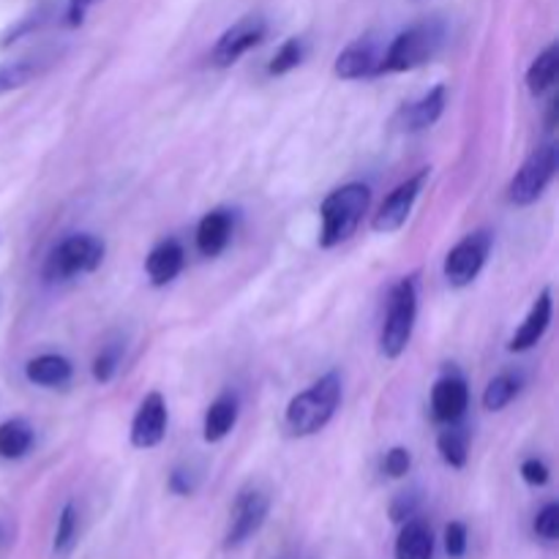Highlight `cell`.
<instances>
[{"mask_svg":"<svg viewBox=\"0 0 559 559\" xmlns=\"http://www.w3.org/2000/svg\"><path fill=\"white\" fill-rule=\"evenodd\" d=\"M342 404V377L336 371L322 374L314 385L300 391L284 413V426L293 437H314L325 429Z\"/></svg>","mask_w":559,"mask_h":559,"instance_id":"6da1fadb","label":"cell"},{"mask_svg":"<svg viewBox=\"0 0 559 559\" xmlns=\"http://www.w3.org/2000/svg\"><path fill=\"white\" fill-rule=\"evenodd\" d=\"M371 205V189L366 183H344L333 189L320 205V246L336 249L355 235Z\"/></svg>","mask_w":559,"mask_h":559,"instance_id":"7a4b0ae2","label":"cell"},{"mask_svg":"<svg viewBox=\"0 0 559 559\" xmlns=\"http://www.w3.org/2000/svg\"><path fill=\"white\" fill-rule=\"evenodd\" d=\"M445 41V25L440 20H424L415 25L404 27L385 49H382L380 60V76L382 74H404V71H415L426 66L429 60L437 58Z\"/></svg>","mask_w":559,"mask_h":559,"instance_id":"3957f363","label":"cell"},{"mask_svg":"<svg viewBox=\"0 0 559 559\" xmlns=\"http://www.w3.org/2000/svg\"><path fill=\"white\" fill-rule=\"evenodd\" d=\"M415 322H418V282L413 276L399 278L388 298L385 322L380 331V353L388 360H396L407 353Z\"/></svg>","mask_w":559,"mask_h":559,"instance_id":"277c9868","label":"cell"},{"mask_svg":"<svg viewBox=\"0 0 559 559\" xmlns=\"http://www.w3.org/2000/svg\"><path fill=\"white\" fill-rule=\"evenodd\" d=\"M104 254H107V246L96 235H69L49 251L47 262H44V282H71V278L98 271Z\"/></svg>","mask_w":559,"mask_h":559,"instance_id":"5b68a950","label":"cell"},{"mask_svg":"<svg viewBox=\"0 0 559 559\" xmlns=\"http://www.w3.org/2000/svg\"><path fill=\"white\" fill-rule=\"evenodd\" d=\"M559 169V145L557 142H546V145L535 147L524 164L519 167V173L513 175L511 186H508V200L516 207L535 205L540 197L546 194V189L551 186Z\"/></svg>","mask_w":559,"mask_h":559,"instance_id":"8992f818","label":"cell"},{"mask_svg":"<svg viewBox=\"0 0 559 559\" xmlns=\"http://www.w3.org/2000/svg\"><path fill=\"white\" fill-rule=\"evenodd\" d=\"M491 246H495V238H491L489 229H478V233L464 235V238L448 251L445 262H442V273H445L448 284L456 289L469 287L486 267Z\"/></svg>","mask_w":559,"mask_h":559,"instance_id":"52a82bcc","label":"cell"},{"mask_svg":"<svg viewBox=\"0 0 559 559\" xmlns=\"http://www.w3.org/2000/svg\"><path fill=\"white\" fill-rule=\"evenodd\" d=\"M267 36V22L262 14H246L238 22L227 27V31L218 36V41L211 49V63L216 69H229L233 63H238L246 52H251L254 47H260Z\"/></svg>","mask_w":559,"mask_h":559,"instance_id":"ba28073f","label":"cell"},{"mask_svg":"<svg viewBox=\"0 0 559 559\" xmlns=\"http://www.w3.org/2000/svg\"><path fill=\"white\" fill-rule=\"evenodd\" d=\"M267 513H271V497L260 486H246V489H240L238 497H235L224 549H238L246 540L254 538L262 530V524H265Z\"/></svg>","mask_w":559,"mask_h":559,"instance_id":"9c48e42d","label":"cell"},{"mask_svg":"<svg viewBox=\"0 0 559 559\" xmlns=\"http://www.w3.org/2000/svg\"><path fill=\"white\" fill-rule=\"evenodd\" d=\"M426 180H429V169H420L418 175H413V178H407L404 183H399L396 189L382 200V205L377 207L374 218H371V229L382 235L399 233V229L407 224L409 213H413Z\"/></svg>","mask_w":559,"mask_h":559,"instance_id":"30bf717a","label":"cell"},{"mask_svg":"<svg viewBox=\"0 0 559 559\" xmlns=\"http://www.w3.org/2000/svg\"><path fill=\"white\" fill-rule=\"evenodd\" d=\"M169 426V409L167 402L158 391L147 393L145 399L136 407L134 418H131V431L129 440L136 451H151V448L162 445L164 437H167Z\"/></svg>","mask_w":559,"mask_h":559,"instance_id":"8fae6325","label":"cell"},{"mask_svg":"<svg viewBox=\"0 0 559 559\" xmlns=\"http://www.w3.org/2000/svg\"><path fill=\"white\" fill-rule=\"evenodd\" d=\"M380 60H382V47L377 41V36L366 33V36L355 38L353 44L338 52L336 63H333V74L338 80H371V76H380Z\"/></svg>","mask_w":559,"mask_h":559,"instance_id":"7c38bea8","label":"cell"},{"mask_svg":"<svg viewBox=\"0 0 559 559\" xmlns=\"http://www.w3.org/2000/svg\"><path fill=\"white\" fill-rule=\"evenodd\" d=\"M469 407V388L464 377L445 374L431 388V415L437 424L453 426L464 418Z\"/></svg>","mask_w":559,"mask_h":559,"instance_id":"4fadbf2b","label":"cell"},{"mask_svg":"<svg viewBox=\"0 0 559 559\" xmlns=\"http://www.w3.org/2000/svg\"><path fill=\"white\" fill-rule=\"evenodd\" d=\"M448 104V87L445 85H435L426 96H420L418 102H409L399 109L396 115V126L407 134H418V131L431 129L437 120L442 118Z\"/></svg>","mask_w":559,"mask_h":559,"instance_id":"5bb4252c","label":"cell"},{"mask_svg":"<svg viewBox=\"0 0 559 559\" xmlns=\"http://www.w3.org/2000/svg\"><path fill=\"white\" fill-rule=\"evenodd\" d=\"M551 314H555V295H551V287H546L544 293L535 298L527 320H524L522 325H519V331L513 333L508 349H511V353H527V349H533L535 344L546 336V331H549Z\"/></svg>","mask_w":559,"mask_h":559,"instance_id":"9a60e30c","label":"cell"},{"mask_svg":"<svg viewBox=\"0 0 559 559\" xmlns=\"http://www.w3.org/2000/svg\"><path fill=\"white\" fill-rule=\"evenodd\" d=\"M233 229H235V218L227 207H216V211L205 213L197 224V251L202 257H218L233 240Z\"/></svg>","mask_w":559,"mask_h":559,"instance_id":"2e32d148","label":"cell"},{"mask_svg":"<svg viewBox=\"0 0 559 559\" xmlns=\"http://www.w3.org/2000/svg\"><path fill=\"white\" fill-rule=\"evenodd\" d=\"M183 265L186 251L175 238L156 243L151 249V254L145 257V273L153 287H167V284H173L180 276V271H183Z\"/></svg>","mask_w":559,"mask_h":559,"instance_id":"e0dca14e","label":"cell"},{"mask_svg":"<svg viewBox=\"0 0 559 559\" xmlns=\"http://www.w3.org/2000/svg\"><path fill=\"white\" fill-rule=\"evenodd\" d=\"M25 377L31 385L38 388H63L69 385L71 377H74V366L66 355L58 353H44L36 355L33 360H27Z\"/></svg>","mask_w":559,"mask_h":559,"instance_id":"ac0fdd59","label":"cell"},{"mask_svg":"<svg viewBox=\"0 0 559 559\" xmlns=\"http://www.w3.org/2000/svg\"><path fill=\"white\" fill-rule=\"evenodd\" d=\"M240 415V402L235 393H222L211 407L205 409V420H202V437L205 442H222L227 440L229 431L235 429Z\"/></svg>","mask_w":559,"mask_h":559,"instance_id":"d6986e66","label":"cell"},{"mask_svg":"<svg viewBox=\"0 0 559 559\" xmlns=\"http://www.w3.org/2000/svg\"><path fill=\"white\" fill-rule=\"evenodd\" d=\"M52 63H55V55H31V58L0 63V96H3V93L16 91V87H25L31 85V82H36L38 76L47 74V69Z\"/></svg>","mask_w":559,"mask_h":559,"instance_id":"ffe728a7","label":"cell"},{"mask_svg":"<svg viewBox=\"0 0 559 559\" xmlns=\"http://www.w3.org/2000/svg\"><path fill=\"white\" fill-rule=\"evenodd\" d=\"M435 557V533L420 519L402 524L396 538V559H431Z\"/></svg>","mask_w":559,"mask_h":559,"instance_id":"44dd1931","label":"cell"},{"mask_svg":"<svg viewBox=\"0 0 559 559\" xmlns=\"http://www.w3.org/2000/svg\"><path fill=\"white\" fill-rule=\"evenodd\" d=\"M33 442H36V431L27 420L11 418L0 424V459H5V462H16V459L27 456Z\"/></svg>","mask_w":559,"mask_h":559,"instance_id":"7402d4cb","label":"cell"},{"mask_svg":"<svg viewBox=\"0 0 559 559\" xmlns=\"http://www.w3.org/2000/svg\"><path fill=\"white\" fill-rule=\"evenodd\" d=\"M559 76V47L549 44L538 58L533 60V66L527 69V87L533 96H544L551 87L557 85Z\"/></svg>","mask_w":559,"mask_h":559,"instance_id":"603a6c76","label":"cell"},{"mask_svg":"<svg viewBox=\"0 0 559 559\" xmlns=\"http://www.w3.org/2000/svg\"><path fill=\"white\" fill-rule=\"evenodd\" d=\"M519 393H522V377L513 374V371H502V374H497L495 380L486 385L484 407L489 409V413H500V409H506Z\"/></svg>","mask_w":559,"mask_h":559,"instance_id":"cb8c5ba5","label":"cell"},{"mask_svg":"<svg viewBox=\"0 0 559 559\" xmlns=\"http://www.w3.org/2000/svg\"><path fill=\"white\" fill-rule=\"evenodd\" d=\"M437 451H440L442 462H445L448 467L462 469L464 464H467V456H469L467 435H464L462 429H453V426H448V429L437 437Z\"/></svg>","mask_w":559,"mask_h":559,"instance_id":"d4e9b609","label":"cell"},{"mask_svg":"<svg viewBox=\"0 0 559 559\" xmlns=\"http://www.w3.org/2000/svg\"><path fill=\"white\" fill-rule=\"evenodd\" d=\"M306 60V41L304 38L293 36L282 44V47L273 52L271 63H267V76H284L289 71L298 69L300 63Z\"/></svg>","mask_w":559,"mask_h":559,"instance_id":"484cf974","label":"cell"},{"mask_svg":"<svg viewBox=\"0 0 559 559\" xmlns=\"http://www.w3.org/2000/svg\"><path fill=\"white\" fill-rule=\"evenodd\" d=\"M76 535H80V513H76L74 502H66L63 511L58 516V530H55V555L66 557L76 544Z\"/></svg>","mask_w":559,"mask_h":559,"instance_id":"4316f807","label":"cell"},{"mask_svg":"<svg viewBox=\"0 0 559 559\" xmlns=\"http://www.w3.org/2000/svg\"><path fill=\"white\" fill-rule=\"evenodd\" d=\"M120 358H123V347H120V344H107V347H102V353L93 358V366H91L93 380H96L98 385L112 382L120 369Z\"/></svg>","mask_w":559,"mask_h":559,"instance_id":"83f0119b","label":"cell"},{"mask_svg":"<svg viewBox=\"0 0 559 559\" xmlns=\"http://www.w3.org/2000/svg\"><path fill=\"white\" fill-rule=\"evenodd\" d=\"M535 535L538 538H544L546 544H555L559 538V506L557 502H546L544 508L538 511V516H535Z\"/></svg>","mask_w":559,"mask_h":559,"instance_id":"f1b7e54d","label":"cell"},{"mask_svg":"<svg viewBox=\"0 0 559 559\" xmlns=\"http://www.w3.org/2000/svg\"><path fill=\"white\" fill-rule=\"evenodd\" d=\"M409 469H413V453H409L407 448H402V445L391 448V451L385 453V459H382V473H385L388 478L399 480V478H404Z\"/></svg>","mask_w":559,"mask_h":559,"instance_id":"f546056e","label":"cell"},{"mask_svg":"<svg viewBox=\"0 0 559 559\" xmlns=\"http://www.w3.org/2000/svg\"><path fill=\"white\" fill-rule=\"evenodd\" d=\"M418 506H420L418 491H404V495H399L396 500L391 502V519L396 524L409 522V519H415V513H418Z\"/></svg>","mask_w":559,"mask_h":559,"instance_id":"4dcf8cb0","label":"cell"},{"mask_svg":"<svg viewBox=\"0 0 559 559\" xmlns=\"http://www.w3.org/2000/svg\"><path fill=\"white\" fill-rule=\"evenodd\" d=\"M467 527L462 522H451L445 527V551L448 557L453 559H462L464 551H467Z\"/></svg>","mask_w":559,"mask_h":559,"instance_id":"1f68e13d","label":"cell"},{"mask_svg":"<svg viewBox=\"0 0 559 559\" xmlns=\"http://www.w3.org/2000/svg\"><path fill=\"white\" fill-rule=\"evenodd\" d=\"M169 491H173V495H178V497H189V495H194V489H197V475L191 473L189 467H175L173 473H169Z\"/></svg>","mask_w":559,"mask_h":559,"instance_id":"d6a6232c","label":"cell"},{"mask_svg":"<svg viewBox=\"0 0 559 559\" xmlns=\"http://www.w3.org/2000/svg\"><path fill=\"white\" fill-rule=\"evenodd\" d=\"M549 467H546V462H540V459H527V462L522 464V478L524 484L530 486H546L549 484Z\"/></svg>","mask_w":559,"mask_h":559,"instance_id":"836d02e7","label":"cell"},{"mask_svg":"<svg viewBox=\"0 0 559 559\" xmlns=\"http://www.w3.org/2000/svg\"><path fill=\"white\" fill-rule=\"evenodd\" d=\"M93 3H98V0H69V3H66V25L80 27Z\"/></svg>","mask_w":559,"mask_h":559,"instance_id":"e575fe53","label":"cell"},{"mask_svg":"<svg viewBox=\"0 0 559 559\" xmlns=\"http://www.w3.org/2000/svg\"><path fill=\"white\" fill-rule=\"evenodd\" d=\"M11 540H14V530H11L9 522H3V519H0V555L9 549Z\"/></svg>","mask_w":559,"mask_h":559,"instance_id":"d590c367","label":"cell"},{"mask_svg":"<svg viewBox=\"0 0 559 559\" xmlns=\"http://www.w3.org/2000/svg\"><path fill=\"white\" fill-rule=\"evenodd\" d=\"M557 107H559V102L557 98H551V104H549V118H546V129H555V123H557Z\"/></svg>","mask_w":559,"mask_h":559,"instance_id":"8d00e7d4","label":"cell"}]
</instances>
